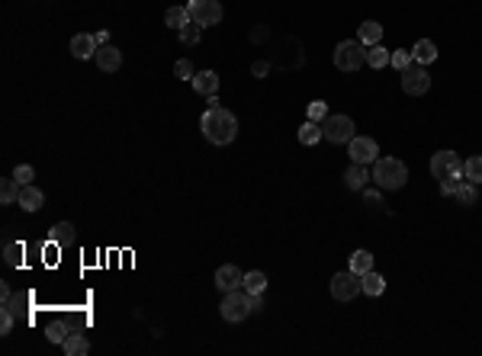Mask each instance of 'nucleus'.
Returning <instances> with one entry per match:
<instances>
[{
  "label": "nucleus",
  "instance_id": "f257e3e1",
  "mask_svg": "<svg viewBox=\"0 0 482 356\" xmlns=\"http://www.w3.org/2000/svg\"><path fill=\"white\" fill-rule=\"evenodd\" d=\"M199 128H203V135H206L210 145H219V148L231 145V141L238 138V119H235V113H229L225 106L206 109L203 119H199Z\"/></svg>",
  "mask_w": 482,
  "mask_h": 356
},
{
  "label": "nucleus",
  "instance_id": "f03ea898",
  "mask_svg": "<svg viewBox=\"0 0 482 356\" xmlns=\"http://www.w3.org/2000/svg\"><path fill=\"white\" fill-rule=\"evenodd\" d=\"M370 174H373V183L379 189H402L409 183V167L398 157H377Z\"/></svg>",
  "mask_w": 482,
  "mask_h": 356
},
{
  "label": "nucleus",
  "instance_id": "7ed1b4c3",
  "mask_svg": "<svg viewBox=\"0 0 482 356\" xmlns=\"http://www.w3.org/2000/svg\"><path fill=\"white\" fill-rule=\"evenodd\" d=\"M267 61H270L277 71H299L305 64V49L296 36H280V39H277V55H270Z\"/></svg>",
  "mask_w": 482,
  "mask_h": 356
},
{
  "label": "nucleus",
  "instance_id": "20e7f679",
  "mask_svg": "<svg viewBox=\"0 0 482 356\" xmlns=\"http://www.w3.org/2000/svg\"><path fill=\"white\" fill-rule=\"evenodd\" d=\"M364 64H367V45L360 42V39H344V42H338V49H335V68L338 71L357 74Z\"/></svg>",
  "mask_w": 482,
  "mask_h": 356
},
{
  "label": "nucleus",
  "instance_id": "39448f33",
  "mask_svg": "<svg viewBox=\"0 0 482 356\" xmlns=\"http://www.w3.org/2000/svg\"><path fill=\"white\" fill-rule=\"evenodd\" d=\"M219 314L229 321V325H238L251 314V295L248 289H231V292L222 295V305H219Z\"/></svg>",
  "mask_w": 482,
  "mask_h": 356
},
{
  "label": "nucleus",
  "instance_id": "423d86ee",
  "mask_svg": "<svg viewBox=\"0 0 482 356\" xmlns=\"http://www.w3.org/2000/svg\"><path fill=\"white\" fill-rule=\"evenodd\" d=\"M431 177L437 180H460L463 177V161L457 151L444 148L437 154H431Z\"/></svg>",
  "mask_w": 482,
  "mask_h": 356
},
{
  "label": "nucleus",
  "instance_id": "0eeeda50",
  "mask_svg": "<svg viewBox=\"0 0 482 356\" xmlns=\"http://www.w3.org/2000/svg\"><path fill=\"white\" fill-rule=\"evenodd\" d=\"M354 119L344 113H335V115H325L322 119V132H325V138L331 141V145H347L351 138H354Z\"/></svg>",
  "mask_w": 482,
  "mask_h": 356
},
{
  "label": "nucleus",
  "instance_id": "6e6552de",
  "mask_svg": "<svg viewBox=\"0 0 482 356\" xmlns=\"http://www.w3.org/2000/svg\"><path fill=\"white\" fill-rule=\"evenodd\" d=\"M187 10H190V20L196 23V26H203V29L206 26H219L222 16H225L219 0H190Z\"/></svg>",
  "mask_w": 482,
  "mask_h": 356
},
{
  "label": "nucleus",
  "instance_id": "1a4fd4ad",
  "mask_svg": "<svg viewBox=\"0 0 482 356\" xmlns=\"http://www.w3.org/2000/svg\"><path fill=\"white\" fill-rule=\"evenodd\" d=\"M398 77H402V90L409 96H424L431 90V74H428V68L418 61H411Z\"/></svg>",
  "mask_w": 482,
  "mask_h": 356
},
{
  "label": "nucleus",
  "instance_id": "9d476101",
  "mask_svg": "<svg viewBox=\"0 0 482 356\" xmlns=\"http://www.w3.org/2000/svg\"><path fill=\"white\" fill-rule=\"evenodd\" d=\"M357 295H364V286H360V276L354 270L338 273L331 279V299L335 302H354Z\"/></svg>",
  "mask_w": 482,
  "mask_h": 356
},
{
  "label": "nucleus",
  "instance_id": "9b49d317",
  "mask_svg": "<svg viewBox=\"0 0 482 356\" xmlns=\"http://www.w3.org/2000/svg\"><path fill=\"white\" fill-rule=\"evenodd\" d=\"M347 154H351V161H354V164H373V161L379 157L377 138H370V135H354L351 141H347Z\"/></svg>",
  "mask_w": 482,
  "mask_h": 356
},
{
  "label": "nucleus",
  "instance_id": "f8f14e48",
  "mask_svg": "<svg viewBox=\"0 0 482 356\" xmlns=\"http://www.w3.org/2000/svg\"><path fill=\"white\" fill-rule=\"evenodd\" d=\"M71 55L77 58V61H90L97 55V49H100V42H97V36H90V32H77V36H71Z\"/></svg>",
  "mask_w": 482,
  "mask_h": 356
},
{
  "label": "nucleus",
  "instance_id": "ddd939ff",
  "mask_svg": "<svg viewBox=\"0 0 482 356\" xmlns=\"http://www.w3.org/2000/svg\"><path fill=\"white\" fill-rule=\"evenodd\" d=\"M94 61H97V68H100V71L116 74V71H119V68H123V52H119L116 45H110V42H106V45H100V49H97Z\"/></svg>",
  "mask_w": 482,
  "mask_h": 356
},
{
  "label": "nucleus",
  "instance_id": "4468645a",
  "mask_svg": "<svg viewBox=\"0 0 482 356\" xmlns=\"http://www.w3.org/2000/svg\"><path fill=\"white\" fill-rule=\"evenodd\" d=\"M241 279H244V273H241L235 263H225V266L216 270V289H219L222 295L231 292V289H241Z\"/></svg>",
  "mask_w": 482,
  "mask_h": 356
},
{
  "label": "nucleus",
  "instance_id": "2eb2a0df",
  "mask_svg": "<svg viewBox=\"0 0 482 356\" xmlns=\"http://www.w3.org/2000/svg\"><path fill=\"white\" fill-rule=\"evenodd\" d=\"M367 180H373V174L367 170V164H354V161H351V167L344 170V187L354 189V193H360V189L367 187Z\"/></svg>",
  "mask_w": 482,
  "mask_h": 356
},
{
  "label": "nucleus",
  "instance_id": "dca6fc26",
  "mask_svg": "<svg viewBox=\"0 0 482 356\" xmlns=\"http://www.w3.org/2000/svg\"><path fill=\"white\" fill-rule=\"evenodd\" d=\"M16 206H20L23 212H39L45 206V193L39 187H23L20 189V200H16Z\"/></svg>",
  "mask_w": 482,
  "mask_h": 356
},
{
  "label": "nucleus",
  "instance_id": "f3484780",
  "mask_svg": "<svg viewBox=\"0 0 482 356\" xmlns=\"http://www.w3.org/2000/svg\"><path fill=\"white\" fill-rule=\"evenodd\" d=\"M190 84H193V90H196L199 96H216V90H219V74L216 71H196V77H193Z\"/></svg>",
  "mask_w": 482,
  "mask_h": 356
},
{
  "label": "nucleus",
  "instance_id": "a211bd4d",
  "mask_svg": "<svg viewBox=\"0 0 482 356\" xmlns=\"http://www.w3.org/2000/svg\"><path fill=\"white\" fill-rule=\"evenodd\" d=\"M62 350H64L68 356H87V353H90V340H87L84 334L71 331V334H68V340L62 344Z\"/></svg>",
  "mask_w": 482,
  "mask_h": 356
},
{
  "label": "nucleus",
  "instance_id": "6ab92c4d",
  "mask_svg": "<svg viewBox=\"0 0 482 356\" xmlns=\"http://www.w3.org/2000/svg\"><path fill=\"white\" fill-rule=\"evenodd\" d=\"M357 39L367 45H377V42H383V26H379L377 20H367V23H360V32H357Z\"/></svg>",
  "mask_w": 482,
  "mask_h": 356
},
{
  "label": "nucleus",
  "instance_id": "aec40b11",
  "mask_svg": "<svg viewBox=\"0 0 482 356\" xmlns=\"http://www.w3.org/2000/svg\"><path fill=\"white\" fill-rule=\"evenodd\" d=\"M360 286H364V295H373V299L386 292V279H383L377 270L364 273V276H360Z\"/></svg>",
  "mask_w": 482,
  "mask_h": 356
},
{
  "label": "nucleus",
  "instance_id": "412c9836",
  "mask_svg": "<svg viewBox=\"0 0 482 356\" xmlns=\"http://www.w3.org/2000/svg\"><path fill=\"white\" fill-rule=\"evenodd\" d=\"M411 58H415L418 64H431L434 58H437V45L431 42V39H418L415 49H411Z\"/></svg>",
  "mask_w": 482,
  "mask_h": 356
},
{
  "label": "nucleus",
  "instance_id": "4be33fe9",
  "mask_svg": "<svg viewBox=\"0 0 482 356\" xmlns=\"http://www.w3.org/2000/svg\"><path fill=\"white\" fill-rule=\"evenodd\" d=\"M389 61H392V52H389L383 42H377V45H370V49H367V64H370V68H377V71H379V68H386Z\"/></svg>",
  "mask_w": 482,
  "mask_h": 356
},
{
  "label": "nucleus",
  "instance_id": "5701e85b",
  "mask_svg": "<svg viewBox=\"0 0 482 356\" xmlns=\"http://www.w3.org/2000/svg\"><path fill=\"white\" fill-rule=\"evenodd\" d=\"M322 138H325V132H322V122H312V119H309V122H303V128H299V141H303V145H318Z\"/></svg>",
  "mask_w": 482,
  "mask_h": 356
},
{
  "label": "nucleus",
  "instance_id": "b1692460",
  "mask_svg": "<svg viewBox=\"0 0 482 356\" xmlns=\"http://www.w3.org/2000/svg\"><path fill=\"white\" fill-rule=\"evenodd\" d=\"M49 241L55 244H71L74 241V225L71 221H58V225H52V231H49Z\"/></svg>",
  "mask_w": 482,
  "mask_h": 356
},
{
  "label": "nucleus",
  "instance_id": "393cba45",
  "mask_svg": "<svg viewBox=\"0 0 482 356\" xmlns=\"http://www.w3.org/2000/svg\"><path fill=\"white\" fill-rule=\"evenodd\" d=\"M463 177L479 187V183H482V154H472V157L463 161Z\"/></svg>",
  "mask_w": 482,
  "mask_h": 356
},
{
  "label": "nucleus",
  "instance_id": "a878e982",
  "mask_svg": "<svg viewBox=\"0 0 482 356\" xmlns=\"http://www.w3.org/2000/svg\"><path fill=\"white\" fill-rule=\"evenodd\" d=\"M164 23H168L170 29H183V26H190V10L187 7H170L168 13H164Z\"/></svg>",
  "mask_w": 482,
  "mask_h": 356
},
{
  "label": "nucleus",
  "instance_id": "bb28decb",
  "mask_svg": "<svg viewBox=\"0 0 482 356\" xmlns=\"http://www.w3.org/2000/svg\"><path fill=\"white\" fill-rule=\"evenodd\" d=\"M20 183H16V180L13 177H7V180H0V202H3V206H13V202L20 200Z\"/></svg>",
  "mask_w": 482,
  "mask_h": 356
},
{
  "label": "nucleus",
  "instance_id": "cd10ccee",
  "mask_svg": "<svg viewBox=\"0 0 482 356\" xmlns=\"http://www.w3.org/2000/svg\"><path fill=\"white\" fill-rule=\"evenodd\" d=\"M241 289H248V292H264V289H267V273H261V270L244 273V279H241Z\"/></svg>",
  "mask_w": 482,
  "mask_h": 356
},
{
  "label": "nucleus",
  "instance_id": "c85d7f7f",
  "mask_svg": "<svg viewBox=\"0 0 482 356\" xmlns=\"http://www.w3.org/2000/svg\"><path fill=\"white\" fill-rule=\"evenodd\" d=\"M351 270H354L357 276L370 273V270H373V254H370V251H354V254H351Z\"/></svg>",
  "mask_w": 482,
  "mask_h": 356
},
{
  "label": "nucleus",
  "instance_id": "c756f323",
  "mask_svg": "<svg viewBox=\"0 0 482 356\" xmlns=\"http://www.w3.org/2000/svg\"><path fill=\"white\" fill-rule=\"evenodd\" d=\"M68 334H71V325H68V321H52V325L45 327V337H49V340H52V344H64V340H68Z\"/></svg>",
  "mask_w": 482,
  "mask_h": 356
},
{
  "label": "nucleus",
  "instance_id": "7c9ffc66",
  "mask_svg": "<svg viewBox=\"0 0 482 356\" xmlns=\"http://www.w3.org/2000/svg\"><path fill=\"white\" fill-rule=\"evenodd\" d=\"M453 196H457L460 206H476V196H479V193H476V183L463 180V183H457V193H453Z\"/></svg>",
  "mask_w": 482,
  "mask_h": 356
},
{
  "label": "nucleus",
  "instance_id": "2f4dec72",
  "mask_svg": "<svg viewBox=\"0 0 482 356\" xmlns=\"http://www.w3.org/2000/svg\"><path fill=\"white\" fill-rule=\"evenodd\" d=\"M177 39L180 45H199V39H203V26H196V23H190V26H183V29H177Z\"/></svg>",
  "mask_w": 482,
  "mask_h": 356
},
{
  "label": "nucleus",
  "instance_id": "473e14b6",
  "mask_svg": "<svg viewBox=\"0 0 482 356\" xmlns=\"http://www.w3.org/2000/svg\"><path fill=\"white\" fill-rule=\"evenodd\" d=\"M3 260H7V266H20L23 263V244H16V241L3 244Z\"/></svg>",
  "mask_w": 482,
  "mask_h": 356
},
{
  "label": "nucleus",
  "instance_id": "72a5a7b5",
  "mask_svg": "<svg viewBox=\"0 0 482 356\" xmlns=\"http://www.w3.org/2000/svg\"><path fill=\"white\" fill-rule=\"evenodd\" d=\"M174 74H177L180 81H193V77H196V68H193L190 58H180V61L174 64Z\"/></svg>",
  "mask_w": 482,
  "mask_h": 356
},
{
  "label": "nucleus",
  "instance_id": "f704fd0d",
  "mask_svg": "<svg viewBox=\"0 0 482 356\" xmlns=\"http://www.w3.org/2000/svg\"><path fill=\"white\" fill-rule=\"evenodd\" d=\"M13 180H16V183H20V187H29L32 180H36V170H32L29 164H20V167L13 170Z\"/></svg>",
  "mask_w": 482,
  "mask_h": 356
},
{
  "label": "nucleus",
  "instance_id": "c9c22d12",
  "mask_svg": "<svg viewBox=\"0 0 482 356\" xmlns=\"http://www.w3.org/2000/svg\"><path fill=\"white\" fill-rule=\"evenodd\" d=\"M411 61H415V58H411V52H405V49H402V52H392V61H389V64H392V68H396V71L402 74Z\"/></svg>",
  "mask_w": 482,
  "mask_h": 356
},
{
  "label": "nucleus",
  "instance_id": "e433bc0d",
  "mask_svg": "<svg viewBox=\"0 0 482 356\" xmlns=\"http://www.w3.org/2000/svg\"><path fill=\"white\" fill-rule=\"evenodd\" d=\"M325 115H328L325 100H312V103H309V119H312V122H322Z\"/></svg>",
  "mask_w": 482,
  "mask_h": 356
},
{
  "label": "nucleus",
  "instance_id": "4c0bfd02",
  "mask_svg": "<svg viewBox=\"0 0 482 356\" xmlns=\"http://www.w3.org/2000/svg\"><path fill=\"white\" fill-rule=\"evenodd\" d=\"M267 39H270V29H267V26H254V29H251V42L254 45H264Z\"/></svg>",
  "mask_w": 482,
  "mask_h": 356
},
{
  "label": "nucleus",
  "instance_id": "58836bf2",
  "mask_svg": "<svg viewBox=\"0 0 482 356\" xmlns=\"http://www.w3.org/2000/svg\"><path fill=\"white\" fill-rule=\"evenodd\" d=\"M13 325H16V318H13V314H7V312H0V334L7 337L13 331Z\"/></svg>",
  "mask_w": 482,
  "mask_h": 356
},
{
  "label": "nucleus",
  "instance_id": "ea45409f",
  "mask_svg": "<svg viewBox=\"0 0 482 356\" xmlns=\"http://www.w3.org/2000/svg\"><path fill=\"white\" fill-rule=\"evenodd\" d=\"M270 68H273V64L264 58V61H254L251 64V74H254V77H267V74H270Z\"/></svg>",
  "mask_w": 482,
  "mask_h": 356
},
{
  "label": "nucleus",
  "instance_id": "a19ab883",
  "mask_svg": "<svg viewBox=\"0 0 482 356\" xmlns=\"http://www.w3.org/2000/svg\"><path fill=\"white\" fill-rule=\"evenodd\" d=\"M457 183H460V180H440V193H444V196H453V193H457Z\"/></svg>",
  "mask_w": 482,
  "mask_h": 356
},
{
  "label": "nucleus",
  "instance_id": "79ce46f5",
  "mask_svg": "<svg viewBox=\"0 0 482 356\" xmlns=\"http://www.w3.org/2000/svg\"><path fill=\"white\" fill-rule=\"evenodd\" d=\"M364 200H367L370 206H377V202L383 206V196H379V189H367V193H364Z\"/></svg>",
  "mask_w": 482,
  "mask_h": 356
},
{
  "label": "nucleus",
  "instance_id": "37998d69",
  "mask_svg": "<svg viewBox=\"0 0 482 356\" xmlns=\"http://www.w3.org/2000/svg\"><path fill=\"white\" fill-rule=\"evenodd\" d=\"M7 295H13V289H10V286H7V283H0V302H3Z\"/></svg>",
  "mask_w": 482,
  "mask_h": 356
}]
</instances>
